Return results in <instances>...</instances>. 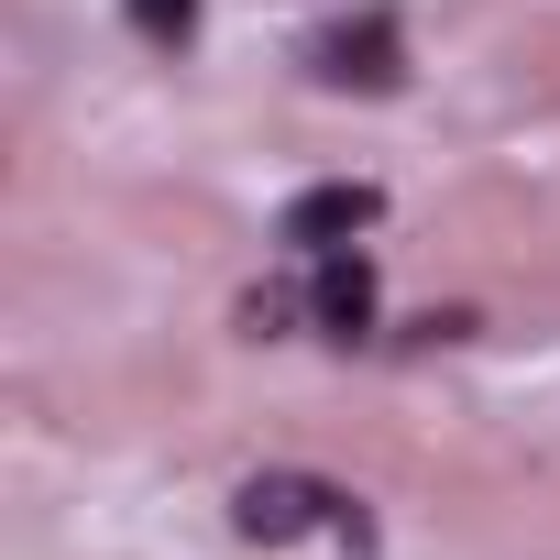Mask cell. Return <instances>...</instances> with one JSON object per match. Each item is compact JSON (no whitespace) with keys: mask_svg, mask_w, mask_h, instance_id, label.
<instances>
[{"mask_svg":"<svg viewBox=\"0 0 560 560\" xmlns=\"http://www.w3.org/2000/svg\"><path fill=\"white\" fill-rule=\"evenodd\" d=\"M319 78L330 89H396V23H352L319 45Z\"/></svg>","mask_w":560,"mask_h":560,"instance_id":"3","label":"cell"},{"mask_svg":"<svg viewBox=\"0 0 560 560\" xmlns=\"http://www.w3.org/2000/svg\"><path fill=\"white\" fill-rule=\"evenodd\" d=\"M132 23H143L154 45H187V34H198V0H132Z\"/></svg>","mask_w":560,"mask_h":560,"instance_id":"5","label":"cell"},{"mask_svg":"<svg viewBox=\"0 0 560 560\" xmlns=\"http://www.w3.org/2000/svg\"><path fill=\"white\" fill-rule=\"evenodd\" d=\"M231 527L264 538V549H287V538L330 527V483H308V472H253V483L231 494Z\"/></svg>","mask_w":560,"mask_h":560,"instance_id":"1","label":"cell"},{"mask_svg":"<svg viewBox=\"0 0 560 560\" xmlns=\"http://www.w3.org/2000/svg\"><path fill=\"white\" fill-rule=\"evenodd\" d=\"M319 319H330L341 341L374 330V264H363V253H319Z\"/></svg>","mask_w":560,"mask_h":560,"instance_id":"4","label":"cell"},{"mask_svg":"<svg viewBox=\"0 0 560 560\" xmlns=\"http://www.w3.org/2000/svg\"><path fill=\"white\" fill-rule=\"evenodd\" d=\"M374 187L363 176H330V187H308V198H287V242H308V253H341L352 231H374Z\"/></svg>","mask_w":560,"mask_h":560,"instance_id":"2","label":"cell"}]
</instances>
